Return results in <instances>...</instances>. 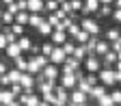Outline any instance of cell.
Returning <instances> with one entry per match:
<instances>
[{
  "label": "cell",
  "mask_w": 121,
  "mask_h": 106,
  "mask_svg": "<svg viewBox=\"0 0 121 106\" xmlns=\"http://www.w3.org/2000/svg\"><path fill=\"white\" fill-rule=\"evenodd\" d=\"M0 13H2V7H0Z\"/></svg>",
  "instance_id": "51"
},
{
  "label": "cell",
  "mask_w": 121,
  "mask_h": 106,
  "mask_svg": "<svg viewBox=\"0 0 121 106\" xmlns=\"http://www.w3.org/2000/svg\"><path fill=\"white\" fill-rule=\"evenodd\" d=\"M17 45H20V50H22V52H28V50H30V45H33V41H30L26 35H22V37H17Z\"/></svg>",
  "instance_id": "24"
},
{
  "label": "cell",
  "mask_w": 121,
  "mask_h": 106,
  "mask_svg": "<svg viewBox=\"0 0 121 106\" xmlns=\"http://www.w3.org/2000/svg\"><path fill=\"white\" fill-rule=\"evenodd\" d=\"M58 9H60V11H63L65 15H69V13H73V11H71V4H69V0H65V2H60V4H58Z\"/></svg>",
  "instance_id": "39"
},
{
  "label": "cell",
  "mask_w": 121,
  "mask_h": 106,
  "mask_svg": "<svg viewBox=\"0 0 121 106\" xmlns=\"http://www.w3.org/2000/svg\"><path fill=\"white\" fill-rule=\"evenodd\" d=\"M69 4H71V11L73 13H78L82 9V0H69Z\"/></svg>",
  "instance_id": "41"
},
{
  "label": "cell",
  "mask_w": 121,
  "mask_h": 106,
  "mask_svg": "<svg viewBox=\"0 0 121 106\" xmlns=\"http://www.w3.org/2000/svg\"><path fill=\"white\" fill-rule=\"evenodd\" d=\"M69 102H73V104H89V95L82 93V91H78V89H73L69 93Z\"/></svg>",
  "instance_id": "11"
},
{
  "label": "cell",
  "mask_w": 121,
  "mask_h": 106,
  "mask_svg": "<svg viewBox=\"0 0 121 106\" xmlns=\"http://www.w3.org/2000/svg\"><path fill=\"white\" fill-rule=\"evenodd\" d=\"M17 102H20L22 106H39L41 97H39L37 93H22V95H17Z\"/></svg>",
  "instance_id": "8"
},
{
  "label": "cell",
  "mask_w": 121,
  "mask_h": 106,
  "mask_svg": "<svg viewBox=\"0 0 121 106\" xmlns=\"http://www.w3.org/2000/svg\"><path fill=\"white\" fill-rule=\"evenodd\" d=\"M28 13H43V0H26Z\"/></svg>",
  "instance_id": "13"
},
{
  "label": "cell",
  "mask_w": 121,
  "mask_h": 106,
  "mask_svg": "<svg viewBox=\"0 0 121 106\" xmlns=\"http://www.w3.org/2000/svg\"><path fill=\"white\" fill-rule=\"evenodd\" d=\"M82 63H84V71H91V74H97V71L102 69V61H99V56H95V54H89Z\"/></svg>",
  "instance_id": "4"
},
{
  "label": "cell",
  "mask_w": 121,
  "mask_h": 106,
  "mask_svg": "<svg viewBox=\"0 0 121 106\" xmlns=\"http://www.w3.org/2000/svg\"><path fill=\"white\" fill-rule=\"evenodd\" d=\"M15 4H17L20 11H26V0H15Z\"/></svg>",
  "instance_id": "42"
},
{
  "label": "cell",
  "mask_w": 121,
  "mask_h": 106,
  "mask_svg": "<svg viewBox=\"0 0 121 106\" xmlns=\"http://www.w3.org/2000/svg\"><path fill=\"white\" fill-rule=\"evenodd\" d=\"M56 2H58V4H60V2H65V0H56Z\"/></svg>",
  "instance_id": "50"
},
{
  "label": "cell",
  "mask_w": 121,
  "mask_h": 106,
  "mask_svg": "<svg viewBox=\"0 0 121 106\" xmlns=\"http://www.w3.org/2000/svg\"><path fill=\"white\" fill-rule=\"evenodd\" d=\"M95 106H115V104H112L110 93H104L102 97H97V100H95Z\"/></svg>",
  "instance_id": "27"
},
{
  "label": "cell",
  "mask_w": 121,
  "mask_h": 106,
  "mask_svg": "<svg viewBox=\"0 0 121 106\" xmlns=\"http://www.w3.org/2000/svg\"><path fill=\"white\" fill-rule=\"evenodd\" d=\"M39 106H50V104H48V102H43V100H41V102H39Z\"/></svg>",
  "instance_id": "48"
},
{
  "label": "cell",
  "mask_w": 121,
  "mask_h": 106,
  "mask_svg": "<svg viewBox=\"0 0 121 106\" xmlns=\"http://www.w3.org/2000/svg\"><path fill=\"white\" fill-rule=\"evenodd\" d=\"M78 26H80V28L84 30V33H86V35H91V37H93V35H97V33H99V24H97V22H95L93 18H82Z\"/></svg>",
  "instance_id": "2"
},
{
  "label": "cell",
  "mask_w": 121,
  "mask_h": 106,
  "mask_svg": "<svg viewBox=\"0 0 121 106\" xmlns=\"http://www.w3.org/2000/svg\"><path fill=\"white\" fill-rule=\"evenodd\" d=\"M104 93H108V87H104V84L99 82V84H95V87H91V91H89V97L97 100V97H102Z\"/></svg>",
  "instance_id": "15"
},
{
  "label": "cell",
  "mask_w": 121,
  "mask_h": 106,
  "mask_svg": "<svg viewBox=\"0 0 121 106\" xmlns=\"http://www.w3.org/2000/svg\"><path fill=\"white\" fill-rule=\"evenodd\" d=\"M89 106H91V104H89Z\"/></svg>",
  "instance_id": "53"
},
{
  "label": "cell",
  "mask_w": 121,
  "mask_h": 106,
  "mask_svg": "<svg viewBox=\"0 0 121 106\" xmlns=\"http://www.w3.org/2000/svg\"><path fill=\"white\" fill-rule=\"evenodd\" d=\"M67 39H69V37H67V33H65V30H60V28H54V30H52V35H50L52 45H63Z\"/></svg>",
  "instance_id": "10"
},
{
  "label": "cell",
  "mask_w": 121,
  "mask_h": 106,
  "mask_svg": "<svg viewBox=\"0 0 121 106\" xmlns=\"http://www.w3.org/2000/svg\"><path fill=\"white\" fill-rule=\"evenodd\" d=\"M20 87L24 89V93H35V76L22 71V78H20Z\"/></svg>",
  "instance_id": "6"
},
{
  "label": "cell",
  "mask_w": 121,
  "mask_h": 106,
  "mask_svg": "<svg viewBox=\"0 0 121 106\" xmlns=\"http://www.w3.org/2000/svg\"><path fill=\"white\" fill-rule=\"evenodd\" d=\"M28 18H30V13H28V11H20V13H15V24H20V26H28Z\"/></svg>",
  "instance_id": "21"
},
{
  "label": "cell",
  "mask_w": 121,
  "mask_h": 106,
  "mask_svg": "<svg viewBox=\"0 0 121 106\" xmlns=\"http://www.w3.org/2000/svg\"><path fill=\"white\" fill-rule=\"evenodd\" d=\"M41 78H45V80H52V82H56L58 80V76H60V67L58 65H52V63H48L41 71Z\"/></svg>",
  "instance_id": "3"
},
{
  "label": "cell",
  "mask_w": 121,
  "mask_h": 106,
  "mask_svg": "<svg viewBox=\"0 0 121 106\" xmlns=\"http://www.w3.org/2000/svg\"><path fill=\"white\" fill-rule=\"evenodd\" d=\"M15 0H0V4H4V7H9V4H13Z\"/></svg>",
  "instance_id": "44"
},
{
  "label": "cell",
  "mask_w": 121,
  "mask_h": 106,
  "mask_svg": "<svg viewBox=\"0 0 121 106\" xmlns=\"http://www.w3.org/2000/svg\"><path fill=\"white\" fill-rule=\"evenodd\" d=\"M48 58H50V63H52V65H58V67H60V65L65 63L67 54L63 52V48H60V45H54V50H52V54H50Z\"/></svg>",
  "instance_id": "7"
},
{
  "label": "cell",
  "mask_w": 121,
  "mask_h": 106,
  "mask_svg": "<svg viewBox=\"0 0 121 106\" xmlns=\"http://www.w3.org/2000/svg\"><path fill=\"white\" fill-rule=\"evenodd\" d=\"M119 89H121V82H119Z\"/></svg>",
  "instance_id": "52"
},
{
  "label": "cell",
  "mask_w": 121,
  "mask_h": 106,
  "mask_svg": "<svg viewBox=\"0 0 121 106\" xmlns=\"http://www.w3.org/2000/svg\"><path fill=\"white\" fill-rule=\"evenodd\" d=\"M52 50H54L52 41H48V43H43V45H41V54H43V56H50V54H52Z\"/></svg>",
  "instance_id": "38"
},
{
  "label": "cell",
  "mask_w": 121,
  "mask_h": 106,
  "mask_svg": "<svg viewBox=\"0 0 121 106\" xmlns=\"http://www.w3.org/2000/svg\"><path fill=\"white\" fill-rule=\"evenodd\" d=\"M52 30H54V28H52V26H50L48 22L43 20V22L39 24V28H37V33H39L41 37H50V35H52Z\"/></svg>",
  "instance_id": "20"
},
{
  "label": "cell",
  "mask_w": 121,
  "mask_h": 106,
  "mask_svg": "<svg viewBox=\"0 0 121 106\" xmlns=\"http://www.w3.org/2000/svg\"><path fill=\"white\" fill-rule=\"evenodd\" d=\"M60 48H63V52H65L67 56H71V54H73V50H76V41H73V39H67L63 45H60Z\"/></svg>",
  "instance_id": "29"
},
{
  "label": "cell",
  "mask_w": 121,
  "mask_h": 106,
  "mask_svg": "<svg viewBox=\"0 0 121 106\" xmlns=\"http://www.w3.org/2000/svg\"><path fill=\"white\" fill-rule=\"evenodd\" d=\"M89 37H91V35H86V33H84V30L80 28V30H78V33H76V35H73L71 39H73L76 43H78V45H84V43L89 41Z\"/></svg>",
  "instance_id": "23"
},
{
  "label": "cell",
  "mask_w": 121,
  "mask_h": 106,
  "mask_svg": "<svg viewBox=\"0 0 121 106\" xmlns=\"http://www.w3.org/2000/svg\"><path fill=\"white\" fill-rule=\"evenodd\" d=\"M7 106H22V104H20L17 100H13V102H11V104H7Z\"/></svg>",
  "instance_id": "46"
},
{
  "label": "cell",
  "mask_w": 121,
  "mask_h": 106,
  "mask_svg": "<svg viewBox=\"0 0 121 106\" xmlns=\"http://www.w3.org/2000/svg\"><path fill=\"white\" fill-rule=\"evenodd\" d=\"M97 78H99V82H102L104 87L117 84V82H115V69H112V67H102V69L97 71Z\"/></svg>",
  "instance_id": "1"
},
{
  "label": "cell",
  "mask_w": 121,
  "mask_h": 106,
  "mask_svg": "<svg viewBox=\"0 0 121 106\" xmlns=\"http://www.w3.org/2000/svg\"><path fill=\"white\" fill-rule=\"evenodd\" d=\"M4 54H7L9 58H13V61H15V58H17V56H22L24 52L20 50V45H17V41H13V43H9V45H7V48H4Z\"/></svg>",
  "instance_id": "12"
},
{
  "label": "cell",
  "mask_w": 121,
  "mask_h": 106,
  "mask_svg": "<svg viewBox=\"0 0 121 106\" xmlns=\"http://www.w3.org/2000/svg\"><path fill=\"white\" fill-rule=\"evenodd\" d=\"M0 22H2L4 26H11V24L15 22V18H13L9 11H2V13H0Z\"/></svg>",
  "instance_id": "33"
},
{
  "label": "cell",
  "mask_w": 121,
  "mask_h": 106,
  "mask_svg": "<svg viewBox=\"0 0 121 106\" xmlns=\"http://www.w3.org/2000/svg\"><path fill=\"white\" fill-rule=\"evenodd\" d=\"M112 18L117 22H121V9H112Z\"/></svg>",
  "instance_id": "43"
},
{
  "label": "cell",
  "mask_w": 121,
  "mask_h": 106,
  "mask_svg": "<svg viewBox=\"0 0 121 106\" xmlns=\"http://www.w3.org/2000/svg\"><path fill=\"white\" fill-rule=\"evenodd\" d=\"M4 76L9 78V84H15V82H20V78H22V71H20V69H15V67H11V69H9Z\"/></svg>",
  "instance_id": "16"
},
{
  "label": "cell",
  "mask_w": 121,
  "mask_h": 106,
  "mask_svg": "<svg viewBox=\"0 0 121 106\" xmlns=\"http://www.w3.org/2000/svg\"><path fill=\"white\" fill-rule=\"evenodd\" d=\"M13 100H17V97L11 93V89H0V104H11Z\"/></svg>",
  "instance_id": "17"
},
{
  "label": "cell",
  "mask_w": 121,
  "mask_h": 106,
  "mask_svg": "<svg viewBox=\"0 0 121 106\" xmlns=\"http://www.w3.org/2000/svg\"><path fill=\"white\" fill-rule=\"evenodd\" d=\"M76 89H78V91H82V93H86V95H89V91H91V84H89L86 80H80L78 84H76Z\"/></svg>",
  "instance_id": "37"
},
{
  "label": "cell",
  "mask_w": 121,
  "mask_h": 106,
  "mask_svg": "<svg viewBox=\"0 0 121 106\" xmlns=\"http://www.w3.org/2000/svg\"><path fill=\"white\" fill-rule=\"evenodd\" d=\"M102 67H112L115 63H117V52H112V50H108V52H106L102 58Z\"/></svg>",
  "instance_id": "14"
},
{
  "label": "cell",
  "mask_w": 121,
  "mask_h": 106,
  "mask_svg": "<svg viewBox=\"0 0 121 106\" xmlns=\"http://www.w3.org/2000/svg\"><path fill=\"white\" fill-rule=\"evenodd\" d=\"M115 2V9H121V0H112Z\"/></svg>",
  "instance_id": "45"
},
{
  "label": "cell",
  "mask_w": 121,
  "mask_h": 106,
  "mask_svg": "<svg viewBox=\"0 0 121 106\" xmlns=\"http://www.w3.org/2000/svg\"><path fill=\"white\" fill-rule=\"evenodd\" d=\"M82 7L89 11V13H95L99 9V0H82Z\"/></svg>",
  "instance_id": "25"
},
{
  "label": "cell",
  "mask_w": 121,
  "mask_h": 106,
  "mask_svg": "<svg viewBox=\"0 0 121 106\" xmlns=\"http://www.w3.org/2000/svg\"><path fill=\"white\" fill-rule=\"evenodd\" d=\"M97 18H108V15H112V4H99V9L95 11Z\"/></svg>",
  "instance_id": "22"
},
{
  "label": "cell",
  "mask_w": 121,
  "mask_h": 106,
  "mask_svg": "<svg viewBox=\"0 0 121 106\" xmlns=\"http://www.w3.org/2000/svg\"><path fill=\"white\" fill-rule=\"evenodd\" d=\"M58 84L69 91V89H76V84H78V82H76V76H73V74H60V76H58Z\"/></svg>",
  "instance_id": "9"
},
{
  "label": "cell",
  "mask_w": 121,
  "mask_h": 106,
  "mask_svg": "<svg viewBox=\"0 0 121 106\" xmlns=\"http://www.w3.org/2000/svg\"><path fill=\"white\" fill-rule=\"evenodd\" d=\"M110 97H112V104L115 106H121V89H112L110 91Z\"/></svg>",
  "instance_id": "35"
},
{
  "label": "cell",
  "mask_w": 121,
  "mask_h": 106,
  "mask_svg": "<svg viewBox=\"0 0 121 106\" xmlns=\"http://www.w3.org/2000/svg\"><path fill=\"white\" fill-rule=\"evenodd\" d=\"M108 50H110V43H108V41H97V45H95L93 54H95V56H104Z\"/></svg>",
  "instance_id": "18"
},
{
  "label": "cell",
  "mask_w": 121,
  "mask_h": 106,
  "mask_svg": "<svg viewBox=\"0 0 121 106\" xmlns=\"http://www.w3.org/2000/svg\"><path fill=\"white\" fill-rule=\"evenodd\" d=\"M119 35H121V30H117V28L106 30V41H108V43H112V41H117V39H119Z\"/></svg>",
  "instance_id": "31"
},
{
  "label": "cell",
  "mask_w": 121,
  "mask_h": 106,
  "mask_svg": "<svg viewBox=\"0 0 121 106\" xmlns=\"http://www.w3.org/2000/svg\"><path fill=\"white\" fill-rule=\"evenodd\" d=\"M84 80H86V82H89L91 87H95V84H99V78H97V74H91V71H89V74L84 76Z\"/></svg>",
  "instance_id": "36"
},
{
  "label": "cell",
  "mask_w": 121,
  "mask_h": 106,
  "mask_svg": "<svg viewBox=\"0 0 121 106\" xmlns=\"http://www.w3.org/2000/svg\"><path fill=\"white\" fill-rule=\"evenodd\" d=\"M9 89H11V93H13L15 97H17V95H22V93H24V89L20 87V82H15V84H11Z\"/></svg>",
  "instance_id": "40"
},
{
  "label": "cell",
  "mask_w": 121,
  "mask_h": 106,
  "mask_svg": "<svg viewBox=\"0 0 121 106\" xmlns=\"http://www.w3.org/2000/svg\"><path fill=\"white\" fill-rule=\"evenodd\" d=\"M45 22H48L52 28H58V24H60V20L56 18V13H48V18H45Z\"/></svg>",
  "instance_id": "34"
},
{
  "label": "cell",
  "mask_w": 121,
  "mask_h": 106,
  "mask_svg": "<svg viewBox=\"0 0 121 106\" xmlns=\"http://www.w3.org/2000/svg\"><path fill=\"white\" fill-rule=\"evenodd\" d=\"M56 9H58L56 0H43V13H54Z\"/></svg>",
  "instance_id": "28"
},
{
  "label": "cell",
  "mask_w": 121,
  "mask_h": 106,
  "mask_svg": "<svg viewBox=\"0 0 121 106\" xmlns=\"http://www.w3.org/2000/svg\"><path fill=\"white\" fill-rule=\"evenodd\" d=\"M99 4H112V0H99Z\"/></svg>",
  "instance_id": "47"
},
{
  "label": "cell",
  "mask_w": 121,
  "mask_h": 106,
  "mask_svg": "<svg viewBox=\"0 0 121 106\" xmlns=\"http://www.w3.org/2000/svg\"><path fill=\"white\" fill-rule=\"evenodd\" d=\"M54 97H56L54 106H67V104H69V91L63 89V87L56 82V87H54Z\"/></svg>",
  "instance_id": "5"
},
{
  "label": "cell",
  "mask_w": 121,
  "mask_h": 106,
  "mask_svg": "<svg viewBox=\"0 0 121 106\" xmlns=\"http://www.w3.org/2000/svg\"><path fill=\"white\" fill-rule=\"evenodd\" d=\"M43 13H30V18H28V26H33V28H39V24L43 22Z\"/></svg>",
  "instance_id": "19"
},
{
  "label": "cell",
  "mask_w": 121,
  "mask_h": 106,
  "mask_svg": "<svg viewBox=\"0 0 121 106\" xmlns=\"http://www.w3.org/2000/svg\"><path fill=\"white\" fill-rule=\"evenodd\" d=\"M117 61H121V50H119V52H117Z\"/></svg>",
  "instance_id": "49"
},
{
  "label": "cell",
  "mask_w": 121,
  "mask_h": 106,
  "mask_svg": "<svg viewBox=\"0 0 121 106\" xmlns=\"http://www.w3.org/2000/svg\"><path fill=\"white\" fill-rule=\"evenodd\" d=\"M24 28H26V26H20V24H15V22L9 26V30H11L13 37H22V35H24Z\"/></svg>",
  "instance_id": "30"
},
{
  "label": "cell",
  "mask_w": 121,
  "mask_h": 106,
  "mask_svg": "<svg viewBox=\"0 0 121 106\" xmlns=\"http://www.w3.org/2000/svg\"><path fill=\"white\" fill-rule=\"evenodd\" d=\"M71 56H73V58H78L80 63H82V61L86 58V48H84V45H78V43H76V50H73Z\"/></svg>",
  "instance_id": "26"
},
{
  "label": "cell",
  "mask_w": 121,
  "mask_h": 106,
  "mask_svg": "<svg viewBox=\"0 0 121 106\" xmlns=\"http://www.w3.org/2000/svg\"><path fill=\"white\" fill-rule=\"evenodd\" d=\"M26 65H28V58H26L24 54L15 58V69H20V71H26Z\"/></svg>",
  "instance_id": "32"
}]
</instances>
